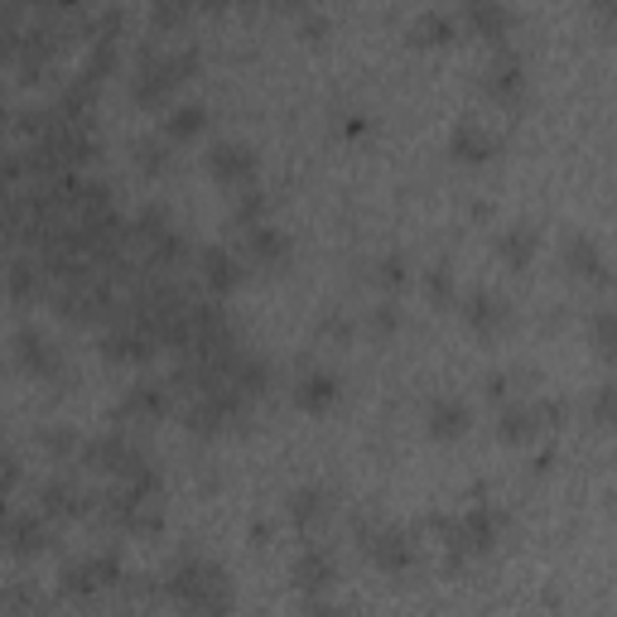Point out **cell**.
I'll use <instances>...</instances> for the list:
<instances>
[{
  "label": "cell",
  "instance_id": "obj_12",
  "mask_svg": "<svg viewBox=\"0 0 617 617\" xmlns=\"http://www.w3.org/2000/svg\"><path fill=\"white\" fill-rule=\"evenodd\" d=\"M488 92H492V101H502V107H517V101L526 97V68L507 43L497 49L492 68H488Z\"/></svg>",
  "mask_w": 617,
  "mask_h": 617
},
{
  "label": "cell",
  "instance_id": "obj_6",
  "mask_svg": "<svg viewBox=\"0 0 617 617\" xmlns=\"http://www.w3.org/2000/svg\"><path fill=\"white\" fill-rule=\"evenodd\" d=\"M14 362H20L29 376H39V381H63V352H58L53 337L39 333V329L14 333Z\"/></svg>",
  "mask_w": 617,
  "mask_h": 617
},
{
  "label": "cell",
  "instance_id": "obj_17",
  "mask_svg": "<svg viewBox=\"0 0 617 617\" xmlns=\"http://www.w3.org/2000/svg\"><path fill=\"white\" fill-rule=\"evenodd\" d=\"M333 579H337V565H333V555L329 550H304L300 555V565H295V584L300 589L314 598V594H323V589H333Z\"/></svg>",
  "mask_w": 617,
  "mask_h": 617
},
{
  "label": "cell",
  "instance_id": "obj_13",
  "mask_svg": "<svg viewBox=\"0 0 617 617\" xmlns=\"http://www.w3.org/2000/svg\"><path fill=\"white\" fill-rule=\"evenodd\" d=\"M536 252H540V232L531 223H517V227L497 232V256L507 261V271H531Z\"/></svg>",
  "mask_w": 617,
  "mask_h": 617
},
{
  "label": "cell",
  "instance_id": "obj_4",
  "mask_svg": "<svg viewBox=\"0 0 617 617\" xmlns=\"http://www.w3.org/2000/svg\"><path fill=\"white\" fill-rule=\"evenodd\" d=\"M565 415L560 401H507V410L497 415V434L507 439V444H526V439H536L540 430H555V420Z\"/></svg>",
  "mask_w": 617,
  "mask_h": 617
},
{
  "label": "cell",
  "instance_id": "obj_31",
  "mask_svg": "<svg viewBox=\"0 0 617 617\" xmlns=\"http://www.w3.org/2000/svg\"><path fill=\"white\" fill-rule=\"evenodd\" d=\"M488 395H492V401H511V395H517V376H492Z\"/></svg>",
  "mask_w": 617,
  "mask_h": 617
},
{
  "label": "cell",
  "instance_id": "obj_19",
  "mask_svg": "<svg viewBox=\"0 0 617 617\" xmlns=\"http://www.w3.org/2000/svg\"><path fill=\"white\" fill-rule=\"evenodd\" d=\"M497 155V136L492 130H482L478 121H463L453 130V159H463V165H488Z\"/></svg>",
  "mask_w": 617,
  "mask_h": 617
},
{
  "label": "cell",
  "instance_id": "obj_10",
  "mask_svg": "<svg viewBox=\"0 0 617 617\" xmlns=\"http://www.w3.org/2000/svg\"><path fill=\"white\" fill-rule=\"evenodd\" d=\"M0 546L10 555H39L49 546V521H43V511H6V517H0Z\"/></svg>",
  "mask_w": 617,
  "mask_h": 617
},
{
  "label": "cell",
  "instance_id": "obj_2",
  "mask_svg": "<svg viewBox=\"0 0 617 617\" xmlns=\"http://www.w3.org/2000/svg\"><path fill=\"white\" fill-rule=\"evenodd\" d=\"M194 72H198L194 49H145L136 63V78H130V92H136L140 107H165V97L194 78Z\"/></svg>",
  "mask_w": 617,
  "mask_h": 617
},
{
  "label": "cell",
  "instance_id": "obj_23",
  "mask_svg": "<svg viewBox=\"0 0 617 617\" xmlns=\"http://www.w3.org/2000/svg\"><path fill=\"white\" fill-rule=\"evenodd\" d=\"M203 121H208V111H203L198 101H194V107L169 111V116H165V140H174V145H179V140H194L198 130H203Z\"/></svg>",
  "mask_w": 617,
  "mask_h": 617
},
{
  "label": "cell",
  "instance_id": "obj_3",
  "mask_svg": "<svg viewBox=\"0 0 617 617\" xmlns=\"http://www.w3.org/2000/svg\"><path fill=\"white\" fill-rule=\"evenodd\" d=\"M434 531H444V546H449V560L459 565V560H473V555H488L497 540H502L507 531V517L502 511H492V507H468L463 517H434L430 521Z\"/></svg>",
  "mask_w": 617,
  "mask_h": 617
},
{
  "label": "cell",
  "instance_id": "obj_30",
  "mask_svg": "<svg viewBox=\"0 0 617 617\" xmlns=\"http://www.w3.org/2000/svg\"><path fill=\"white\" fill-rule=\"evenodd\" d=\"M43 444H49L53 453H78V439H72L68 430H49V434H43Z\"/></svg>",
  "mask_w": 617,
  "mask_h": 617
},
{
  "label": "cell",
  "instance_id": "obj_9",
  "mask_svg": "<svg viewBox=\"0 0 617 617\" xmlns=\"http://www.w3.org/2000/svg\"><path fill=\"white\" fill-rule=\"evenodd\" d=\"M459 10H463V29H473L478 39H488V43H502L511 39V25H517V14H511L507 0H459Z\"/></svg>",
  "mask_w": 617,
  "mask_h": 617
},
{
  "label": "cell",
  "instance_id": "obj_16",
  "mask_svg": "<svg viewBox=\"0 0 617 617\" xmlns=\"http://www.w3.org/2000/svg\"><path fill=\"white\" fill-rule=\"evenodd\" d=\"M246 252H252L261 266L281 271L290 261V237L281 227H271V223H252V227H246Z\"/></svg>",
  "mask_w": 617,
  "mask_h": 617
},
{
  "label": "cell",
  "instance_id": "obj_29",
  "mask_svg": "<svg viewBox=\"0 0 617 617\" xmlns=\"http://www.w3.org/2000/svg\"><path fill=\"white\" fill-rule=\"evenodd\" d=\"M613 420V386H598L594 395V424H608Z\"/></svg>",
  "mask_w": 617,
  "mask_h": 617
},
{
  "label": "cell",
  "instance_id": "obj_22",
  "mask_svg": "<svg viewBox=\"0 0 617 617\" xmlns=\"http://www.w3.org/2000/svg\"><path fill=\"white\" fill-rule=\"evenodd\" d=\"M449 39H459V20L453 14H424L410 29V43H430V49H444Z\"/></svg>",
  "mask_w": 617,
  "mask_h": 617
},
{
  "label": "cell",
  "instance_id": "obj_20",
  "mask_svg": "<svg viewBox=\"0 0 617 617\" xmlns=\"http://www.w3.org/2000/svg\"><path fill=\"white\" fill-rule=\"evenodd\" d=\"M198 266H203V285L217 290V295L232 285H242V261L232 252H223V246H208V252L198 256Z\"/></svg>",
  "mask_w": 617,
  "mask_h": 617
},
{
  "label": "cell",
  "instance_id": "obj_32",
  "mask_svg": "<svg viewBox=\"0 0 617 617\" xmlns=\"http://www.w3.org/2000/svg\"><path fill=\"white\" fill-rule=\"evenodd\" d=\"M430 290H434V300H449V290H453L449 266H434V271H430Z\"/></svg>",
  "mask_w": 617,
  "mask_h": 617
},
{
  "label": "cell",
  "instance_id": "obj_27",
  "mask_svg": "<svg viewBox=\"0 0 617 617\" xmlns=\"http://www.w3.org/2000/svg\"><path fill=\"white\" fill-rule=\"evenodd\" d=\"M589 333H594L598 358H613V308H598V314L589 319Z\"/></svg>",
  "mask_w": 617,
  "mask_h": 617
},
{
  "label": "cell",
  "instance_id": "obj_7",
  "mask_svg": "<svg viewBox=\"0 0 617 617\" xmlns=\"http://www.w3.org/2000/svg\"><path fill=\"white\" fill-rule=\"evenodd\" d=\"M362 550H366V560H372L376 569H386V575H405V569L415 565V546H410V536L395 531V526L362 531Z\"/></svg>",
  "mask_w": 617,
  "mask_h": 617
},
{
  "label": "cell",
  "instance_id": "obj_1",
  "mask_svg": "<svg viewBox=\"0 0 617 617\" xmlns=\"http://www.w3.org/2000/svg\"><path fill=\"white\" fill-rule=\"evenodd\" d=\"M169 598L179 608H194V613H227L232 608V579L223 565L203 560V555H184L179 565L169 569L165 579Z\"/></svg>",
  "mask_w": 617,
  "mask_h": 617
},
{
  "label": "cell",
  "instance_id": "obj_26",
  "mask_svg": "<svg viewBox=\"0 0 617 617\" xmlns=\"http://www.w3.org/2000/svg\"><path fill=\"white\" fill-rule=\"evenodd\" d=\"M126 415H165V391L136 386V391L126 395Z\"/></svg>",
  "mask_w": 617,
  "mask_h": 617
},
{
  "label": "cell",
  "instance_id": "obj_5",
  "mask_svg": "<svg viewBox=\"0 0 617 617\" xmlns=\"http://www.w3.org/2000/svg\"><path fill=\"white\" fill-rule=\"evenodd\" d=\"M208 169H213V179L232 188V194H242V188H252L256 184V155H252V145L246 140H217L213 150H208Z\"/></svg>",
  "mask_w": 617,
  "mask_h": 617
},
{
  "label": "cell",
  "instance_id": "obj_15",
  "mask_svg": "<svg viewBox=\"0 0 617 617\" xmlns=\"http://www.w3.org/2000/svg\"><path fill=\"white\" fill-rule=\"evenodd\" d=\"M565 266H569V275H579V281H589V285H608V261H604V252H598L594 237H569L565 242Z\"/></svg>",
  "mask_w": 617,
  "mask_h": 617
},
{
  "label": "cell",
  "instance_id": "obj_14",
  "mask_svg": "<svg viewBox=\"0 0 617 617\" xmlns=\"http://www.w3.org/2000/svg\"><path fill=\"white\" fill-rule=\"evenodd\" d=\"M468 405L459 401V395H434L430 405H424V430H430L434 439H459L468 430Z\"/></svg>",
  "mask_w": 617,
  "mask_h": 617
},
{
  "label": "cell",
  "instance_id": "obj_24",
  "mask_svg": "<svg viewBox=\"0 0 617 617\" xmlns=\"http://www.w3.org/2000/svg\"><path fill=\"white\" fill-rule=\"evenodd\" d=\"M323 511H329V497H323V488H300L295 497H290V517H295L300 531H304V526H314Z\"/></svg>",
  "mask_w": 617,
  "mask_h": 617
},
{
  "label": "cell",
  "instance_id": "obj_25",
  "mask_svg": "<svg viewBox=\"0 0 617 617\" xmlns=\"http://www.w3.org/2000/svg\"><path fill=\"white\" fill-rule=\"evenodd\" d=\"M188 20H194V0H155V29L174 35V29H184Z\"/></svg>",
  "mask_w": 617,
  "mask_h": 617
},
{
  "label": "cell",
  "instance_id": "obj_18",
  "mask_svg": "<svg viewBox=\"0 0 617 617\" xmlns=\"http://www.w3.org/2000/svg\"><path fill=\"white\" fill-rule=\"evenodd\" d=\"M87 502H92V497L78 492L72 482H43V488H39V511H43V517H58V521L82 517Z\"/></svg>",
  "mask_w": 617,
  "mask_h": 617
},
{
  "label": "cell",
  "instance_id": "obj_21",
  "mask_svg": "<svg viewBox=\"0 0 617 617\" xmlns=\"http://www.w3.org/2000/svg\"><path fill=\"white\" fill-rule=\"evenodd\" d=\"M337 395H343V386H337L333 372H308V376H300V386H295V401L308 410V415H323Z\"/></svg>",
  "mask_w": 617,
  "mask_h": 617
},
{
  "label": "cell",
  "instance_id": "obj_28",
  "mask_svg": "<svg viewBox=\"0 0 617 617\" xmlns=\"http://www.w3.org/2000/svg\"><path fill=\"white\" fill-rule=\"evenodd\" d=\"M136 165L150 174V169H165L169 165V145L165 140H140L136 145Z\"/></svg>",
  "mask_w": 617,
  "mask_h": 617
},
{
  "label": "cell",
  "instance_id": "obj_11",
  "mask_svg": "<svg viewBox=\"0 0 617 617\" xmlns=\"http://www.w3.org/2000/svg\"><path fill=\"white\" fill-rule=\"evenodd\" d=\"M463 323L478 337H497L511 323V304L502 295H492V290H473V295L463 300Z\"/></svg>",
  "mask_w": 617,
  "mask_h": 617
},
{
  "label": "cell",
  "instance_id": "obj_33",
  "mask_svg": "<svg viewBox=\"0 0 617 617\" xmlns=\"http://www.w3.org/2000/svg\"><path fill=\"white\" fill-rule=\"evenodd\" d=\"M589 10L598 14V25H604V29L613 25V0H589Z\"/></svg>",
  "mask_w": 617,
  "mask_h": 617
},
{
  "label": "cell",
  "instance_id": "obj_8",
  "mask_svg": "<svg viewBox=\"0 0 617 617\" xmlns=\"http://www.w3.org/2000/svg\"><path fill=\"white\" fill-rule=\"evenodd\" d=\"M121 575H126V569H121V560H116V555H92V560L63 569V594L92 598L101 589H116V584H121Z\"/></svg>",
  "mask_w": 617,
  "mask_h": 617
}]
</instances>
